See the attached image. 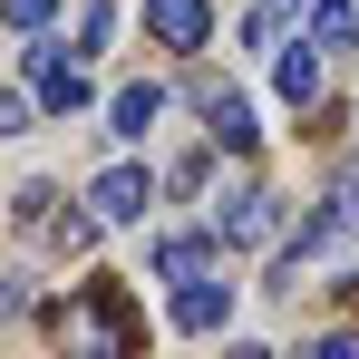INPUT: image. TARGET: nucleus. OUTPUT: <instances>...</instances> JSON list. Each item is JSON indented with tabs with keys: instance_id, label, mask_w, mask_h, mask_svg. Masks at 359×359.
I'll list each match as a JSON object with an SVG mask.
<instances>
[{
	"instance_id": "nucleus-1",
	"label": "nucleus",
	"mask_w": 359,
	"mask_h": 359,
	"mask_svg": "<svg viewBox=\"0 0 359 359\" xmlns=\"http://www.w3.org/2000/svg\"><path fill=\"white\" fill-rule=\"evenodd\" d=\"M194 107H204V136H214L224 156H252V136H262V126H252V107H243L233 88H214V78H194Z\"/></svg>"
},
{
	"instance_id": "nucleus-2",
	"label": "nucleus",
	"mask_w": 359,
	"mask_h": 359,
	"mask_svg": "<svg viewBox=\"0 0 359 359\" xmlns=\"http://www.w3.org/2000/svg\"><path fill=\"white\" fill-rule=\"evenodd\" d=\"M88 204H97V224H146V204H156V175H146V165H107V175L88 184Z\"/></svg>"
},
{
	"instance_id": "nucleus-3",
	"label": "nucleus",
	"mask_w": 359,
	"mask_h": 359,
	"mask_svg": "<svg viewBox=\"0 0 359 359\" xmlns=\"http://www.w3.org/2000/svg\"><path fill=\"white\" fill-rule=\"evenodd\" d=\"M272 233H282V194L243 184V194H233V214L214 204V243H272Z\"/></svg>"
},
{
	"instance_id": "nucleus-4",
	"label": "nucleus",
	"mask_w": 359,
	"mask_h": 359,
	"mask_svg": "<svg viewBox=\"0 0 359 359\" xmlns=\"http://www.w3.org/2000/svg\"><path fill=\"white\" fill-rule=\"evenodd\" d=\"M224 320H233V282L184 272V282H175V330H224Z\"/></svg>"
},
{
	"instance_id": "nucleus-5",
	"label": "nucleus",
	"mask_w": 359,
	"mask_h": 359,
	"mask_svg": "<svg viewBox=\"0 0 359 359\" xmlns=\"http://www.w3.org/2000/svg\"><path fill=\"white\" fill-rule=\"evenodd\" d=\"M29 68H39V107H59V117H78V107H88V68H78V59L29 49Z\"/></svg>"
},
{
	"instance_id": "nucleus-6",
	"label": "nucleus",
	"mask_w": 359,
	"mask_h": 359,
	"mask_svg": "<svg viewBox=\"0 0 359 359\" xmlns=\"http://www.w3.org/2000/svg\"><path fill=\"white\" fill-rule=\"evenodd\" d=\"M146 29H156L165 49H204V29H214V10H204V0H146Z\"/></svg>"
},
{
	"instance_id": "nucleus-7",
	"label": "nucleus",
	"mask_w": 359,
	"mask_h": 359,
	"mask_svg": "<svg viewBox=\"0 0 359 359\" xmlns=\"http://www.w3.org/2000/svg\"><path fill=\"white\" fill-rule=\"evenodd\" d=\"M136 330H146V320L126 311V292H117V282H88V340H107V350H126Z\"/></svg>"
},
{
	"instance_id": "nucleus-8",
	"label": "nucleus",
	"mask_w": 359,
	"mask_h": 359,
	"mask_svg": "<svg viewBox=\"0 0 359 359\" xmlns=\"http://www.w3.org/2000/svg\"><path fill=\"white\" fill-rule=\"evenodd\" d=\"M156 117H165V88H156V78H136V88L107 97V136H146Z\"/></svg>"
},
{
	"instance_id": "nucleus-9",
	"label": "nucleus",
	"mask_w": 359,
	"mask_h": 359,
	"mask_svg": "<svg viewBox=\"0 0 359 359\" xmlns=\"http://www.w3.org/2000/svg\"><path fill=\"white\" fill-rule=\"evenodd\" d=\"M311 49H320V59L359 49V0H311Z\"/></svg>"
},
{
	"instance_id": "nucleus-10",
	"label": "nucleus",
	"mask_w": 359,
	"mask_h": 359,
	"mask_svg": "<svg viewBox=\"0 0 359 359\" xmlns=\"http://www.w3.org/2000/svg\"><path fill=\"white\" fill-rule=\"evenodd\" d=\"M272 88H282L292 107H311V97H320V49H311V39H292V49L272 59Z\"/></svg>"
},
{
	"instance_id": "nucleus-11",
	"label": "nucleus",
	"mask_w": 359,
	"mask_h": 359,
	"mask_svg": "<svg viewBox=\"0 0 359 359\" xmlns=\"http://www.w3.org/2000/svg\"><path fill=\"white\" fill-rule=\"evenodd\" d=\"M301 10H311V0H252V20H243V49H282V39L301 29Z\"/></svg>"
},
{
	"instance_id": "nucleus-12",
	"label": "nucleus",
	"mask_w": 359,
	"mask_h": 359,
	"mask_svg": "<svg viewBox=\"0 0 359 359\" xmlns=\"http://www.w3.org/2000/svg\"><path fill=\"white\" fill-rule=\"evenodd\" d=\"M184 272H214V233H165L156 243V282H184Z\"/></svg>"
},
{
	"instance_id": "nucleus-13",
	"label": "nucleus",
	"mask_w": 359,
	"mask_h": 359,
	"mask_svg": "<svg viewBox=\"0 0 359 359\" xmlns=\"http://www.w3.org/2000/svg\"><path fill=\"white\" fill-rule=\"evenodd\" d=\"M49 243H59V252H88V243H97V204H88V214H59Z\"/></svg>"
},
{
	"instance_id": "nucleus-14",
	"label": "nucleus",
	"mask_w": 359,
	"mask_h": 359,
	"mask_svg": "<svg viewBox=\"0 0 359 359\" xmlns=\"http://www.w3.org/2000/svg\"><path fill=\"white\" fill-rule=\"evenodd\" d=\"M0 20H10V29H49V20H59V0H0Z\"/></svg>"
},
{
	"instance_id": "nucleus-15",
	"label": "nucleus",
	"mask_w": 359,
	"mask_h": 359,
	"mask_svg": "<svg viewBox=\"0 0 359 359\" xmlns=\"http://www.w3.org/2000/svg\"><path fill=\"white\" fill-rule=\"evenodd\" d=\"M20 126H29V97H10V88H0V136H20Z\"/></svg>"
}]
</instances>
